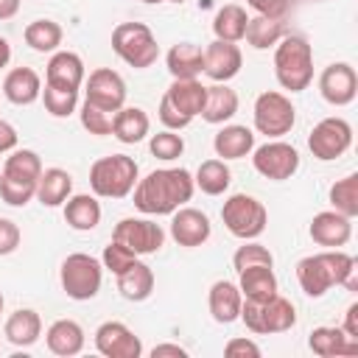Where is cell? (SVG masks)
I'll list each match as a JSON object with an SVG mask.
<instances>
[{"label":"cell","instance_id":"1","mask_svg":"<svg viewBox=\"0 0 358 358\" xmlns=\"http://www.w3.org/2000/svg\"><path fill=\"white\" fill-rule=\"evenodd\" d=\"M196 190L193 173L187 168H157L134 185V207L145 215H171Z\"/></svg>","mask_w":358,"mask_h":358},{"label":"cell","instance_id":"2","mask_svg":"<svg viewBox=\"0 0 358 358\" xmlns=\"http://www.w3.org/2000/svg\"><path fill=\"white\" fill-rule=\"evenodd\" d=\"M355 271H358L355 257L341 249H324V252L308 255L296 263V280L308 296H322L333 285H344V288L355 291L358 288Z\"/></svg>","mask_w":358,"mask_h":358},{"label":"cell","instance_id":"3","mask_svg":"<svg viewBox=\"0 0 358 358\" xmlns=\"http://www.w3.org/2000/svg\"><path fill=\"white\" fill-rule=\"evenodd\" d=\"M274 76L282 90L302 92L313 81V50L305 36L288 34L277 42L274 50Z\"/></svg>","mask_w":358,"mask_h":358},{"label":"cell","instance_id":"4","mask_svg":"<svg viewBox=\"0 0 358 358\" xmlns=\"http://www.w3.org/2000/svg\"><path fill=\"white\" fill-rule=\"evenodd\" d=\"M137 185V162L129 154H109L92 162L90 187L101 199H123Z\"/></svg>","mask_w":358,"mask_h":358},{"label":"cell","instance_id":"5","mask_svg":"<svg viewBox=\"0 0 358 358\" xmlns=\"http://www.w3.org/2000/svg\"><path fill=\"white\" fill-rule=\"evenodd\" d=\"M112 50L129 64V67H151L159 56V45L145 22H120L112 31Z\"/></svg>","mask_w":358,"mask_h":358},{"label":"cell","instance_id":"6","mask_svg":"<svg viewBox=\"0 0 358 358\" xmlns=\"http://www.w3.org/2000/svg\"><path fill=\"white\" fill-rule=\"evenodd\" d=\"M238 319H243L246 330L260 333V336L285 333V330H291L296 324V308L285 296H280V294H274L266 302H249V299H243Z\"/></svg>","mask_w":358,"mask_h":358},{"label":"cell","instance_id":"7","mask_svg":"<svg viewBox=\"0 0 358 358\" xmlns=\"http://www.w3.org/2000/svg\"><path fill=\"white\" fill-rule=\"evenodd\" d=\"M221 221L224 227L241 238V241H255L257 235H263L266 224H268V213L263 207V201H257L249 193H232L224 207H221Z\"/></svg>","mask_w":358,"mask_h":358},{"label":"cell","instance_id":"8","mask_svg":"<svg viewBox=\"0 0 358 358\" xmlns=\"http://www.w3.org/2000/svg\"><path fill=\"white\" fill-rule=\"evenodd\" d=\"M62 288L70 299H92L101 291V280H103V266L98 257L84 255V252H73L64 257L62 271H59Z\"/></svg>","mask_w":358,"mask_h":358},{"label":"cell","instance_id":"9","mask_svg":"<svg viewBox=\"0 0 358 358\" xmlns=\"http://www.w3.org/2000/svg\"><path fill=\"white\" fill-rule=\"evenodd\" d=\"M296 123V109L291 98H285L277 90H266L255 101V129L266 137H282L294 129Z\"/></svg>","mask_w":358,"mask_h":358},{"label":"cell","instance_id":"10","mask_svg":"<svg viewBox=\"0 0 358 358\" xmlns=\"http://www.w3.org/2000/svg\"><path fill=\"white\" fill-rule=\"evenodd\" d=\"M252 151H255L252 154V165L266 179L282 182V179H291L299 171V151L291 143L268 140V143H263V145H257Z\"/></svg>","mask_w":358,"mask_h":358},{"label":"cell","instance_id":"11","mask_svg":"<svg viewBox=\"0 0 358 358\" xmlns=\"http://www.w3.org/2000/svg\"><path fill=\"white\" fill-rule=\"evenodd\" d=\"M350 145H352V126L344 117H324L308 134V148L322 162L338 159Z\"/></svg>","mask_w":358,"mask_h":358},{"label":"cell","instance_id":"12","mask_svg":"<svg viewBox=\"0 0 358 358\" xmlns=\"http://www.w3.org/2000/svg\"><path fill=\"white\" fill-rule=\"evenodd\" d=\"M112 241H120L134 255H154L165 243V229L151 218H120L112 229Z\"/></svg>","mask_w":358,"mask_h":358},{"label":"cell","instance_id":"13","mask_svg":"<svg viewBox=\"0 0 358 358\" xmlns=\"http://www.w3.org/2000/svg\"><path fill=\"white\" fill-rule=\"evenodd\" d=\"M319 92L330 106H347L358 95V76L355 67L347 62H333L319 76Z\"/></svg>","mask_w":358,"mask_h":358},{"label":"cell","instance_id":"14","mask_svg":"<svg viewBox=\"0 0 358 358\" xmlns=\"http://www.w3.org/2000/svg\"><path fill=\"white\" fill-rule=\"evenodd\" d=\"M84 101L106 109V112H117L126 103V81L120 73H115L112 67H98L90 73L87 78V90H84Z\"/></svg>","mask_w":358,"mask_h":358},{"label":"cell","instance_id":"15","mask_svg":"<svg viewBox=\"0 0 358 358\" xmlns=\"http://www.w3.org/2000/svg\"><path fill=\"white\" fill-rule=\"evenodd\" d=\"M95 350L106 358H140L143 341L123 322H103L95 330Z\"/></svg>","mask_w":358,"mask_h":358},{"label":"cell","instance_id":"16","mask_svg":"<svg viewBox=\"0 0 358 358\" xmlns=\"http://www.w3.org/2000/svg\"><path fill=\"white\" fill-rule=\"evenodd\" d=\"M171 215H173L171 218V238L179 246L193 249V246H201V243L210 241L213 224H210V218L201 210H196V207H179Z\"/></svg>","mask_w":358,"mask_h":358},{"label":"cell","instance_id":"17","mask_svg":"<svg viewBox=\"0 0 358 358\" xmlns=\"http://www.w3.org/2000/svg\"><path fill=\"white\" fill-rule=\"evenodd\" d=\"M241 64H243V56H241V48L235 42L213 39L204 48V73L215 84H227L229 78H235L241 73Z\"/></svg>","mask_w":358,"mask_h":358},{"label":"cell","instance_id":"18","mask_svg":"<svg viewBox=\"0 0 358 358\" xmlns=\"http://www.w3.org/2000/svg\"><path fill=\"white\" fill-rule=\"evenodd\" d=\"M308 232H310L313 243L327 246V249H338L352 238V218H347L336 210H322L313 215Z\"/></svg>","mask_w":358,"mask_h":358},{"label":"cell","instance_id":"19","mask_svg":"<svg viewBox=\"0 0 358 358\" xmlns=\"http://www.w3.org/2000/svg\"><path fill=\"white\" fill-rule=\"evenodd\" d=\"M45 84L56 90H78L84 84V62L73 50H56L45 67Z\"/></svg>","mask_w":358,"mask_h":358},{"label":"cell","instance_id":"20","mask_svg":"<svg viewBox=\"0 0 358 358\" xmlns=\"http://www.w3.org/2000/svg\"><path fill=\"white\" fill-rule=\"evenodd\" d=\"M165 98L168 103L185 115L187 120H193L196 115H201L204 109V98H207V87L199 81V78H173L171 87L165 90Z\"/></svg>","mask_w":358,"mask_h":358},{"label":"cell","instance_id":"21","mask_svg":"<svg viewBox=\"0 0 358 358\" xmlns=\"http://www.w3.org/2000/svg\"><path fill=\"white\" fill-rule=\"evenodd\" d=\"M308 347L322 358L358 355V338H350L341 327H316V330H310Z\"/></svg>","mask_w":358,"mask_h":358},{"label":"cell","instance_id":"22","mask_svg":"<svg viewBox=\"0 0 358 358\" xmlns=\"http://www.w3.org/2000/svg\"><path fill=\"white\" fill-rule=\"evenodd\" d=\"M3 95L11 103H17V106L34 103L42 95V78H39V73L31 70V67H14L6 76V81H3Z\"/></svg>","mask_w":358,"mask_h":358},{"label":"cell","instance_id":"23","mask_svg":"<svg viewBox=\"0 0 358 358\" xmlns=\"http://www.w3.org/2000/svg\"><path fill=\"white\" fill-rule=\"evenodd\" d=\"M210 313H213V319L218 322V324H229V322H235L238 316H241V305H243V294H241V288L235 285V282H229V280H218V282H213V288H210Z\"/></svg>","mask_w":358,"mask_h":358},{"label":"cell","instance_id":"24","mask_svg":"<svg viewBox=\"0 0 358 358\" xmlns=\"http://www.w3.org/2000/svg\"><path fill=\"white\" fill-rule=\"evenodd\" d=\"M45 341H48V350L53 355H62V358H70V355H78L84 350V330L78 322L73 319H56L48 333H45Z\"/></svg>","mask_w":358,"mask_h":358},{"label":"cell","instance_id":"25","mask_svg":"<svg viewBox=\"0 0 358 358\" xmlns=\"http://www.w3.org/2000/svg\"><path fill=\"white\" fill-rule=\"evenodd\" d=\"M151 129V120L145 115V109L140 106H120L115 112V120H112V134L123 143V145H134L140 140H145Z\"/></svg>","mask_w":358,"mask_h":358},{"label":"cell","instance_id":"26","mask_svg":"<svg viewBox=\"0 0 358 358\" xmlns=\"http://www.w3.org/2000/svg\"><path fill=\"white\" fill-rule=\"evenodd\" d=\"M70 193H73V176L62 168H48L36 179V196L34 199H39L42 207H59L70 199Z\"/></svg>","mask_w":358,"mask_h":358},{"label":"cell","instance_id":"27","mask_svg":"<svg viewBox=\"0 0 358 358\" xmlns=\"http://www.w3.org/2000/svg\"><path fill=\"white\" fill-rule=\"evenodd\" d=\"M238 274H241L238 288H241L243 299H249V302H266V299H271L277 294L274 266H249V268H243Z\"/></svg>","mask_w":358,"mask_h":358},{"label":"cell","instance_id":"28","mask_svg":"<svg viewBox=\"0 0 358 358\" xmlns=\"http://www.w3.org/2000/svg\"><path fill=\"white\" fill-rule=\"evenodd\" d=\"M168 73L173 78H196L204 73V50L193 42H176L165 56Z\"/></svg>","mask_w":358,"mask_h":358},{"label":"cell","instance_id":"29","mask_svg":"<svg viewBox=\"0 0 358 358\" xmlns=\"http://www.w3.org/2000/svg\"><path fill=\"white\" fill-rule=\"evenodd\" d=\"M213 148H215V157H221V159H241V157L252 154L255 134H252V129L232 123V126H224L213 137Z\"/></svg>","mask_w":358,"mask_h":358},{"label":"cell","instance_id":"30","mask_svg":"<svg viewBox=\"0 0 358 358\" xmlns=\"http://www.w3.org/2000/svg\"><path fill=\"white\" fill-rule=\"evenodd\" d=\"M64 221L78 229V232H90L101 224V204L95 196L90 193H76L64 201Z\"/></svg>","mask_w":358,"mask_h":358},{"label":"cell","instance_id":"31","mask_svg":"<svg viewBox=\"0 0 358 358\" xmlns=\"http://www.w3.org/2000/svg\"><path fill=\"white\" fill-rule=\"evenodd\" d=\"M117 291H120V296L129 299V302H143V299H148L151 291H154V271H151V266L134 260L123 274H117Z\"/></svg>","mask_w":358,"mask_h":358},{"label":"cell","instance_id":"32","mask_svg":"<svg viewBox=\"0 0 358 358\" xmlns=\"http://www.w3.org/2000/svg\"><path fill=\"white\" fill-rule=\"evenodd\" d=\"M6 338L14 344V347H31L39 336H42V319L36 310L31 308H20L14 310L8 319H6Z\"/></svg>","mask_w":358,"mask_h":358},{"label":"cell","instance_id":"33","mask_svg":"<svg viewBox=\"0 0 358 358\" xmlns=\"http://www.w3.org/2000/svg\"><path fill=\"white\" fill-rule=\"evenodd\" d=\"M246 22H249L246 8L238 3H227L213 17V34L215 39H224V42H241L246 34Z\"/></svg>","mask_w":358,"mask_h":358},{"label":"cell","instance_id":"34","mask_svg":"<svg viewBox=\"0 0 358 358\" xmlns=\"http://www.w3.org/2000/svg\"><path fill=\"white\" fill-rule=\"evenodd\" d=\"M238 112V92L229 90L227 84H213L207 87V98H204V109L201 117L207 123H224Z\"/></svg>","mask_w":358,"mask_h":358},{"label":"cell","instance_id":"35","mask_svg":"<svg viewBox=\"0 0 358 358\" xmlns=\"http://www.w3.org/2000/svg\"><path fill=\"white\" fill-rule=\"evenodd\" d=\"M285 36V22L282 20H268V17H249L246 22V34L243 39L255 48V50H266L271 45H277Z\"/></svg>","mask_w":358,"mask_h":358},{"label":"cell","instance_id":"36","mask_svg":"<svg viewBox=\"0 0 358 358\" xmlns=\"http://www.w3.org/2000/svg\"><path fill=\"white\" fill-rule=\"evenodd\" d=\"M0 173L8 176V179H17V182H31V185H36V179H39V173H42V159H39V154L31 151V148H17V151H11V157L6 159V165H3Z\"/></svg>","mask_w":358,"mask_h":358},{"label":"cell","instance_id":"37","mask_svg":"<svg viewBox=\"0 0 358 358\" xmlns=\"http://www.w3.org/2000/svg\"><path fill=\"white\" fill-rule=\"evenodd\" d=\"M193 182H196V187H199L201 193H207V196H221V193L229 187L232 173H229V168H227L224 159H204V162L199 165Z\"/></svg>","mask_w":358,"mask_h":358},{"label":"cell","instance_id":"38","mask_svg":"<svg viewBox=\"0 0 358 358\" xmlns=\"http://www.w3.org/2000/svg\"><path fill=\"white\" fill-rule=\"evenodd\" d=\"M22 36H25V42H28L36 53H53V50L62 45L64 31H62V25L53 22V20H34V22L25 25Z\"/></svg>","mask_w":358,"mask_h":358},{"label":"cell","instance_id":"39","mask_svg":"<svg viewBox=\"0 0 358 358\" xmlns=\"http://www.w3.org/2000/svg\"><path fill=\"white\" fill-rule=\"evenodd\" d=\"M330 204L336 213L355 218L358 215V173H347L330 187Z\"/></svg>","mask_w":358,"mask_h":358},{"label":"cell","instance_id":"40","mask_svg":"<svg viewBox=\"0 0 358 358\" xmlns=\"http://www.w3.org/2000/svg\"><path fill=\"white\" fill-rule=\"evenodd\" d=\"M42 101H45V109L53 115V117H67L76 112L78 106V90H56V87H48L42 90Z\"/></svg>","mask_w":358,"mask_h":358},{"label":"cell","instance_id":"41","mask_svg":"<svg viewBox=\"0 0 358 358\" xmlns=\"http://www.w3.org/2000/svg\"><path fill=\"white\" fill-rule=\"evenodd\" d=\"M148 148H151V154H154L157 159L171 162V159H179V157H182L185 140H182V134H176L173 129H165V131H157V134L151 137Z\"/></svg>","mask_w":358,"mask_h":358},{"label":"cell","instance_id":"42","mask_svg":"<svg viewBox=\"0 0 358 358\" xmlns=\"http://www.w3.org/2000/svg\"><path fill=\"white\" fill-rule=\"evenodd\" d=\"M232 266L235 271H243L249 266H274V255L257 243V241H246L243 246H238V252L232 255Z\"/></svg>","mask_w":358,"mask_h":358},{"label":"cell","instance_id":"43","mask_svg":"<svg viewBox=\"0 0 358 358\" xmlns=\"http://www.w3.org/2000/svg\"><path fill=\"white\" fill-rule=\"evenodd\" d=\"M112 120H115V112H106V109H101L90 101L81 103V126L90 134H98V137L112 134Z\"/></svg>","mask_w":358,"mask_h":358},{"label":"cell","instance_id":"44","mask_svg":"<svg viewBox=\"0 0 358 358\" xmlns=\"http://www.w3.org/2000/svg\"><path fill=\"white\" fill-rule=\"evenodd\" d=\"M134 260H137V255L129 246H123L120 241H109V246H103V255H101V266L106 271H112L115 277L123 274Z\"/></svg>","mask_w":358,"mask_h":358},{"label":"cell","instance_id":"45","mask_svg":"<svg viewBox=\"0 0 358 358\" xmlns=\"http://www.w3.org/2000/svg\"><path fill=\"white\" fill-rule=\"evenodd\" d=\"M36 196V185L31 182H17V179H8L0 173V199L11 207H25L31 199Z\"/></svg>","mask_w":358,"mask_h":358},{"label":"cell","instance_id":"46","mask_svg":"<svg viewBox=\"0 0 358 358\" xmlns=\"http://www.w3.org/2000/svg\"><path fill=\"white\" fill-rule=\"evenodd\" d=\"M260 17H268V20H285L288 11H291V0H246Z\"/></svg>","mask_w":358,"mask_h":358},{"label":"cell","instance_id":"47","mask_svg":"<svg viewBox=\"0 0 358 358\" xmlns=\"http://www.w3.org/2000/svg\"><path fill=\"white\" fill-rule=\"evenodd\" d=\"M20 227L11 221V218H0V257L3 255H11L17 246H20Z\"/></svg>","mask_w":358,"mask_h":358},{"label":"cell","instance_id":"48","mask_svg":"<svg viewBox=\"0 0 358 358\" xmlns=\"http://www.w3.org/2000/svg\"><path fill=\"white\" fill-rule=\"evenodd\" d=\"M224 355L227 358H260V347L252 341V338H229L227 341V347H224Z\"/></svg>","mask_w":358,"mask_h":358},{"label":"cell","instance_id":"49","mask_svg":"<svg viewBox=\"0 0 358 358\" xmlns=\"http://www.w3.org/2000/svg\"><path fill=\"white\" fill-rule=\"evenodd\" d=\"M159 120H162V126H165V129H173V131L185 129V126L190 123L185 115H179V112L168 103V98H165V95H162V101H159Z\"/></svg>","mask_w":358,"mask_h":358},{"label":"cell","instance_id":"50","mask_svg":"<svg viewBox=\"0 0 358 358\" xmlns=\"http://www.w3.org/2000/svg\"><path fill=\"white\" fill-rule=\"evenodd\" d=\"M14 148H17V129L0 117V154L14 151Z\"/></svg>","mask_w":358,"mask_h":358},{"label":"cell","instance_id":"51","mask_svg":"<svg viewBox=\"0 0 358 358\" xmlns=\"http://www.w3.org/2000/svg\"><path fill=\"white\" fill-rule=\"evenodd\" d=\"M187 358V350L185 347H179V344H157L154 350H151V358Z\"/></svg>","mask_w":358,"mask_h":358},{"label":"cell","instance_id":"52","mask_svg":"<svg viewBox=\"0 0 358 358\" xmlns=\"http://www.w3.org/2000/svg\"><path fill=\"white\" fill-rule=\"evenodd\" d=\"M350 338H358V302H352L347 308V316H344V327H341Z\"/></svg>","mask_w":358,"mask_h":358},{"label":"cell","instance_id":"53","mask_svg":"<svg viewBox=\"0 0 358 358\" xmlns=\"http://www.w3.org/2000/svg\"><path fill=\"white\" fill-rule=\"evenodd\" d=\"M20 11V0H0V20H11Z\"/></svg>","mask_w":358,"mask_h":358},{"label":"cell","instance_id":"54","mask_svg":"<svg viewBox=\"0 0 358 358\" xmlns=\"http://www.w3.org/2000/svg\"><path fill=\"white\" fill-rule=\"evenodd\" d=\"M8 62H11V45H8V39L0 36V67H6Z\"/></svg>","mask_w":358,"mask_h":358},{"label":"cell","instance_id":"55","mask_svg":"<svg viewBox=\"0 0 358 358\" xmlns=\"http://www.w3.org/2000/svg\"><path fill=\"white\" fill-rule=\"evenodd\" d=\"M143 3H162V0H143Z\"/></svg>","mask_w":358,"mask_h":358},{"label":"cell","instance_id":"56","mask_svg":"<svg viewBox=\"0 0 358 358\" xmlns=\"http://www.w3.org/2000/svg\"><path fill=\"white\" fill-rule=\"evenodd\" d=\"M0 313H3V294H0Z\"/></svg>","mask_w":358,"mask_h":358},{"label":"cell","instance_id":"57","mask_svg":"<svg viewBox=\"0 0 358 358\" xmlns=\"http://www.w3.org/2000/svg\"><path fill=\"white\" fill-rule=\"evenodd\" d=\"M171 3H185V0H171Z\"/></svg>","mask_w":358,"mask_h":358}]
</instances>
